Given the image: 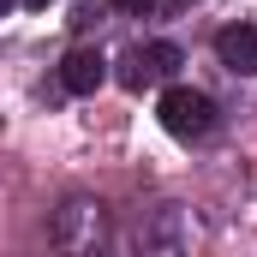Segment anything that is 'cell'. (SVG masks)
<instances>
[{"label": "cell", "mask_w": 257, "mask_h": 257, "mask_svg": "<svg viewBox=\"0 0 257 257\" xmlns=\"http://www.w3.org/2000/svg\"><path fill=\"white\" fill-rule=\"evenodd\" d=\"M114 6H126V12H144V6H150V0H114Z\"/></svg>", "instance_id": "cell-5"}, {"label": "cell", "mask_w": 257, "mask_h": 257, "mask_svg": "<svg viewBox=\"0 0 257 257\" xmlns=\"http://www.w3.org/2000/svg\"><path fill=\"white\" fill-rule=\"evenodd\" d=\"M174 6H192V0H174Z\"/></svg>", "instance_id": "cell-8"}, {"label": "cell", "mask_w": 257, "mask_h": 257, "mask_svg": "<svg viewBox=\"0 0 257 257\" xmlns=\"http://www.w3.org/2000/svg\"><path fill=\"white\" fill-rule=\"evenodd\" d=\"M174 66H180V48H174V42H150V48H132V54H126V72H120V84H126V90H144V84L168 78Z\"/></svg>", "instance_id": "cell-2"}, {"label": "cell", "mask_w": 257, "mask_h": 257, "mask_svg": "<svg viewBox=\"0 0 257 257\" xmlns=\"http://www.w3.org/2000/svg\"><path fill=\"white\" fill-rule=\"evenodd\" d=\"M60 84L72 96H96L102 84H108V60H102V48H72L60 60Z\"/></svg>", "instance_id": "cell-3"}, {"label": "cell", "mask_w": 257, "mask_h": 257, "mask_svg": "<svg viewBox=\"0 0 257 257\" xmlns=\"http://www.w3.org/2000/svg\"><path fill=\"white\" fill-rule=\"evenodd\" d=\"M215 54L227 72H257V24H227L215 30Z\"/></svg>", "instance_id": "cell-4"}, {"label": "cell", "mask_w": 257, "mask_h": 257, "mask_svg": "<svg viewBox=\"0 0 257 257\" xmlns=\"http://www.w3.org/2000/svg\"><path fill=\"white\" fill-rule=\"evenodd\" d=\"M24 6H30V12H48V6H54V0H24Z\"/></svg>", "instance_id": "cell-6"}, {"label": "cell", "mask_w": 257, "mask_h": 257, "mask_svg": "<svg viewBox=\"0 0 257 257\" xmlns=\"http://www.w3.org/2000/svg\"><path fill=\"white\" fill-rule=\"evenodd\" d=\"M162 126L174 132L180 144H197V138H209V126H215V102L203 96V90H192V84H174V90H162Z\"/></svg>", "instance_id": "cell-1"}, {"label": "cell", "mask_w": 257, "mask_h": 257, "mask_svg": "<svg viewBox=\"0 0 257 257\" xmlns=\"http://www.w3.org/2000/svg\"><path fill=\"white\" fill-rule=\"evenodd\" d=\"M6 12H12V0H0V18H6Z\"/></svg>", "instance_id": "cell-7"}]
</instances>
